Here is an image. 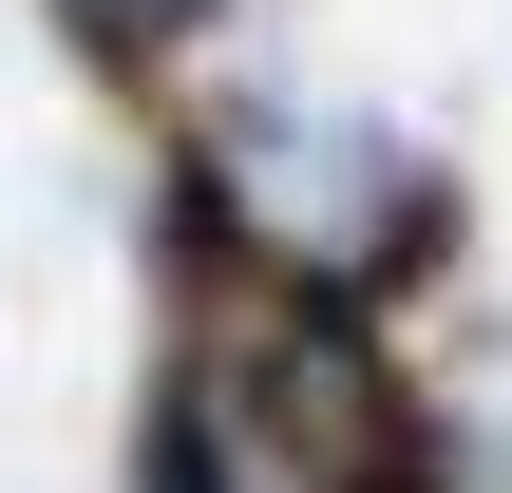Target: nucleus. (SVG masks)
Segmentation results:
<instances>
[{"label":"nucleus","mask_w":512,"mask_h":493,"mask_svg":"<svg viewBox=\"0 0 512 493\" xmlns=\"http://www.w3.org/2000/svg\"><path fill=\"white\" fill-rule=\"evenodd\" d=\"M342 190H361V209L323 228V266H342V285L399 323V304H418V285L475 247V209H456V171H437V152H380V171H342Z\"/></svg>","instance_id":"f257e3e1"},{"label":"nucleus","mask_w":512,"mask_h":493,"mask_svg":"<svg viewBox=\"0 0 512 493\" xmlns=\"http://www.w3.org/2000/svg\"><path fill=\"white\" fill-rule=\"evenodd\" d=\"M304 493H475V437H456V399H418V380H399V399H380Z\"/></svg>","instance_id":"f03ea898"},{"label":"nucleus","mask_w":512,"mask_h":493,"mask_svg":"<svg viewBox=\"0 0 512 493\" xmlns=\"http://www.w3.org/2000/svg\"><path fill=\"white\" fill-rule=\"evenodd\" d=\"M152 19H171V38H209V19H228V0H152Z\"/></svg>","instance_id":"7ed1b4c3"}]
</instances>
